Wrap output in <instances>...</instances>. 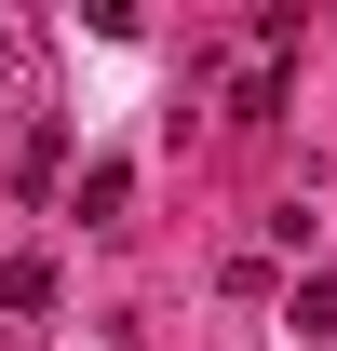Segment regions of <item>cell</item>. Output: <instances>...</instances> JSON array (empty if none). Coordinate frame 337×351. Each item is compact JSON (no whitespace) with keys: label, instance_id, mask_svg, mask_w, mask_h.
<instances>
[{"label":"cell","instance_id":"6da1fadb","mask_svg":"<svg viewBox=\"0 0 337 351\" xmlns=\"http://www.w3.org/2000/svg\"><path fill=\"white\" fill-rule=\"evenodd\" d=\"M284 324H297V338H337V270H310V284H297Z\"/></svg>","mask_w":337,"mask_h":351},{"label":"cell","instance_id":"7a4b0ae2","mask_svg":"<svg viewBox=\"0 0 337 351\" xmlns=\"http://www.w3.org/2000/svg\"><path fill=\"white\" fill-rule=\"evenodd\" d=\"M54 298V257H0V311H41Z\"/></svg>","mask_w":337,"mask_h":351},{"label":"cell","instance_id":"3957f363","mask_svg":"<svg viewBox=\"0 0 337 351\" xmlns=\"http://www.w3.org/2000/svg\"><path fill=\"white\" fill-rule=\"evenodd\" d=\"M0 68H14V27H0Z\"/></svg>","mask_w":337,"mask_h":351}]
</instances>
